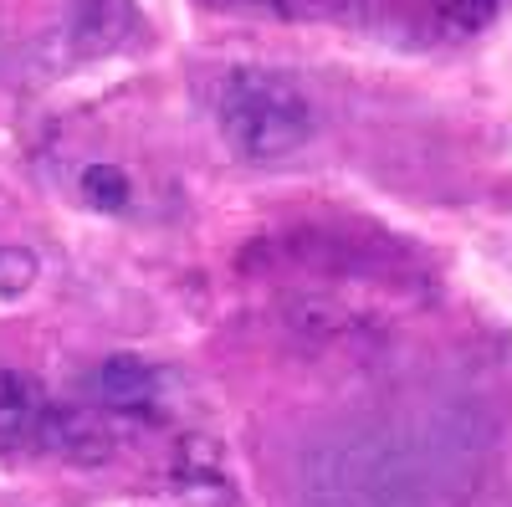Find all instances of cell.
Returning <instances> with one entry per match:
<instances>
[{
    "instance_id": "1",
    "label": "cell",
    "mask_w": 512,
    "mask_h": 507,
    "mask_svg": "<svg viewBox=\"0 0 512 507\" xmlns=\"http://www.w3.org/2000/svg\"><path fill=\"white\" fill-rule=\"evenodd\" d=\"M472 405H425L328 426L292 467V507H451L482 467Z\"/></svg>"
},
{
    "instance_id": "2",
    "label": "cell",
    "mask_w": 512,
    "mask_h": 507,
    "mask_svg": "<svg viewBox=\"0 0 512 507\" xmlns=\"http://www.w3.org/2000/svg\"><path fill=\"white\" fill-rule=\"evenodd\" d=\"M216 123L241 164H282L313 139V103L287 72L241 67L221 82Z\"/></svg>"
},
{
    "instance_id": "3",
    "label": "cell",
    "mask_w": 512,
    "mask_h": 507,
    "mask_svg": "<svg viewBox=\"0 0 512 507\" xmlns=\"http://www.w3.org/2000/svg\"><path fill=\"white\" fill-rule=\"evenodd\" d=\"M62 41L72 62H103L144 41V11L134 0H72L62 16Z\"/></svg>"
},
{
    "instance_id": "4",
    "label": "cell",
    "mask_w": 512,
    "mask_h": 507,
    "mask_svg": "<svg viewBox=\"0 0 512 507\" xmlns=\"http://www.w3.org/2000/svg\"><path fill=\"white\" fill-rule=\"evenodd\" d=\"M282 323H287V338H297L308 349H338L359 333V313L338 292H297V298L282 303Z\"/></svg>"
},
{
    "instance_id": "5",
    "label": "cell",
    "mask_w": 512,
    "mask_h": 507,
    "mask_svg": "<svg viewBox=\"0 0 512 507\" xmlns=\"http://www.w3.org/2000/svg\"><path fill=\"white\" fill-rule=\"evenodd\" d=\"M164 395V369L139 354H113L98 364V400L113 415H149Z\"/></svg>"
},
{
    "instance_id": "6",
    "label": "cell",
    "mask_w": 512,
    "mask_h": 507,
    "mask_svg": "<svg viewBox=\"0 0 512 507\" xmlns=\"http://www.w3.org/2000/svg\"><path fill=\"white\" fill-rule=\"evenodd\" d=\"M36 451L62 456V461H72V467H98V461H108V451H113V436L98 426L93 415L67 410V405H52L47 420H41Z\"/></svg>"
},
{
    "instance_id": "7",
    "label": "cell",
    "mask_w": 512,
    "mask_h": 507,
    "mask_svg": "<svg viewBox=\"0 0 512 507\" xmlns=\"http://www.w3.org/2000/svg\"><path fill=\"white\" fill-rule=\"evenodd\" d=\"M47 410H52V400L41 395V385H31L26 374H11V369L0 374V456L36 451Z\"/></svg>"
},
{
    "instance_id": "8",
    "label": "cell",
    "mask_w": 512,
    "mask_h": 507,
    "mask_svg": "<svg viewBox=\"0 0 512 507\" xmlns=\"http://www.w3.org/2000/svg\"><path fill=\"white\" fill-rule=\"evenodd\" d=\"M82 200H88L93 210H103V216H123L128 205H134V185H128V175L118 164H88L77 180Z\"/></svg>"
},
{
    "instance_id": "9",
    "label": "cell",
    "mask_w": 512,
    "mask_h": 507,
    "mask_svg": "<svg viewBox=\"0 0 512 507\" xmlns=\"http://www.w3.org/2000/svg\"><path fill=\"white\" fill-rule=\"evenodd\" d=\"M36 277H41V267H36L31 251H26V246H6V241H0V303L26 298V292L36 287Z\"/></svg>"
},
{
    "instance_id": "10",
    "label": "cell",
    "mask_w": 512,
    "mask_h": 507,
    "mask_svg": "<svg viewBox=\"0 0 512 507\" xmlns=\"http://www.w3.org/2000/svg\"><path fill=\"white\" fill-rule=\"evenodd\" d=\"M436 16H441V26L456 31V36H477V31L492 26L497 0H436Z\"/></svg>"
},
{
    "instance_id": "11",
    "label": "cell",
    "mask_w": 512,
    "mask_h": 507,
    "mask_svg": "<svg viewBox=\"0 0 512 507\" xmlns=\"http://www.w3.org/2000/svg\"><path fill=\"white\" fill-rule=\"evenodd\" d=\"M344 6H349V0H292L297 16H338Z\"/></svg>"
},
{
    "instance_id": "12",
    "label": "cell",
    "mask_w": 512,
    "mask_h": 507,
    "mask_svg": "<svg viewBox=\"0 0 512 507\" xmlns=\"http://www.w3.org/2000/svg\"><path fill=\"white\" fill-rule=\"evenodd\" d=\"M210 6H241V0H210Z\"/></svg>"
}]
</instances>
